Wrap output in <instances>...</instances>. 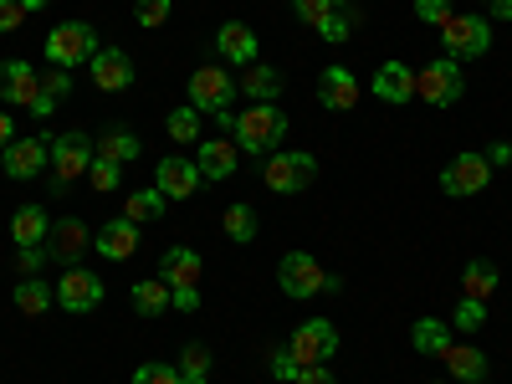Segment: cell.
<instances>
[{"instance_id":"6da1fadb","label":"cell","mask_w":512,"mask_h":384,"mask_svg":"<svg viewBox=\"0 0 512 384\" xmlns=\"http://www.w3.org/2000/svg\"><path fill=\"white\" fill-rule=\"evenodd\" d=\"M231 134H236V149L246 154H272L287 139V113L277 103H251L246 113H236Z\"/></svg>"},{"instance_id":"7a4b0ae2","label":"cell","mask_w":512,"mask_h":384,"mask_svg":"<svg viewBox=\"0 0 512 384\" xmlns=\"http://www.w3.org/2000/svg\"><path fill=\"white\" fill-rule=\"evenodd\" d=\"M103 47H98V31L88 26V21H62L52 36H47V62L52 67H88L93 57H98Z\"/></svg>"},{"instance_id":"3957f363","label":"cell","mask_w":512,"mask_h":384,"mask_svg":"<svg viewBox=\"0 0 512 384\" xmlns=\"http://www.w3.org/2000/svg\"><path fill=\"white\" fill-rule=\"evenodd\" d=\"M466 93V77H461V62L456 57H436L431 67L415 72V98L431 103V108H456Z\"/></svg>"},{"instance_id":"277c9868","label":"cell","mask_w":512,"mask_h":384,"mask_svg":"<svg viewBox=\"0 0 512 384\" xmlns=\"http://www.w3.org/2000/svg\"><path fill=\"white\" fill-rule=\"evenodd\" d=\"M441 41H446V57L466 62V57H487L492 52V21L487 16H461L451 11L441 21Z\"/></svg>"},{"instance_id":"5b68a950","label":"cell","mask_w":512,"mask_h":384,"mask_svg":"<svg viewBox=\"0 0 512 384\" xmlns=\"http://www.w3.org/2000/svg\"><path fill=\"white\" fill-rule=\"evenodd\" d=\"M98 159V139H88L82 128H72V134H57L52 139V185L62 190V185H72L77 175H88V164Z\"/></svg>"},{"instance_id":"8992f818","label":"cell","mask_w":512,"mask_h":384,"mask_svg":"<svg viewBox=\"0 0 512 384\" xmlns=\"http://www.w3.org/2000/svg\"><path fill=\"white\" fill-rule=\"evenodd\" d=\"M231 98H236V77L221 72V67H195L190 72V108L195 113H231Z\"/></svg>"},{"instance_id":"52a82bcc","label":"cell","mask_w":512,"mask_h":384,"mask_svg":"<svg viewBox=\"0 0 512 384\" xmlns=\"http://www.w3.org/2000/svg\"><path fill=\"white\" fill-rule=\"evenodd\" d=\"M313 175H318V159L303 154V149H297V154H267V164H262V180H267V190H277V195L308 190Z\"/></svg>"},{"instance_id":"ba28073f","label":"cell","mask_w":512,"mask_h":384,"mask_svg":"<svg viewBox=\"0 0 512 384\" xmlns=\"http://www.w3.org/2000/svg\"><path fill=\"white\" fill-rule=\"evenodd\" d=\"M323 267L313 262L308 251H287L282 262H277V287L287 292V297H297V303H303V297H318L323 292Z\"/></svg>"},{"instance_id":"9c48e42d","label":"cell","mask_w":512,"mask_h":384,"mask_svg":"<svg viewBox=\"0 0 512 384\" xmlns=\"http://www.w3.org/2000/svg\"><path fill=\"white\" fill-rule=\"evenodd\" d=\"M292 359H297V369L303 364H328L333 354H338V328L328 323V318H308L303 328L292 333Z\"/></svg>"},{"instance_id":"30bf717a","label":"cell","mask_w":512,"mask_h":384,"mask_svg":"<svg viewBox=\"0 0 512 384\" xmlns=\"http://www.w3.org/2000/svg\"><path fill=\"white\" fill-rule=\"evenodd\" d=\"M487 180H492V164H487V154H456L446 169H441V190L446 195H482L487 190Z\"/></svg>"},{"instance_id":"8fae6325","label":"cell","mask_w":512,"mask_h":384,"mask_svg":"<svg viewBox=\"0 0 512 384\" xmlns=\"http://www.w3.org/2000/svg\"><path fill=\"white\" fill-rule=\"evenodd\" d=\"M103 303V277H93L88 267H67L57 277V308L67 313H93Z\"/></svg>"},{"instance_id":"7c38bea8","label":"cell","mask_w":512,"mask_h":384,"mask_svg":"<svg viewBox=\"0 0 512 384\" xmlns=\"http://www.w3.org/2000/svg\"><path fill=\"white\" fill-rule=\"evenodd\" d=\"M154 190H159L164 200H190V195L200 190V169H195V159H185V154L159 159V169H154Z\"/></svg>"},{"instance_id":"4fadbf2b","label":"cell","mask_w":512,"mask_h":384,"mask_svg":"<svg viewBox=\"0 0 512 384\" xmlns=\"http://www.w3.org/2000/svg\"><path fill=\"white\" fill-rule=\"evenodd\" d=\"M47 159H52V139H11L6 154H0V164H6L11 180L41 175V169H47Z\"/></svg>"},{"instance_id":"5bb4252c","label":"cell","mask_w":512,"mask_h":384,"mask_svg":"<svg viewBox=\"0 0 512 384\" xmlns=\"http://www.w3.org/2000/svg\"><path fill=\"white\" fill-rule=\"evenodd\" d=\"M318 103L328 113H349L359 103V77L349 67H323L318 72Z\"/></svg>"},{"instance_id":"9a60e30c","label":"cell","mask_w":512,"mask_h":384,"mask_svg":"<svg viewBox=\"0 0 512 384\" xmlns=\"http://www.w3.org/2000/svg\"><path fill=\"white\" fill-rule=\"evenodd\" d=\"M93 246V236H88V226L82 221H52V231H47V251H52V262H62V267H77L82 262V251Z\"/></svg>"},{"instance_id":"2e32d148","label":"cell","mask_w":512,"mask_h":384,"mask_svg":"<svg viewBox=\"0 0 512 384\" xmlns=\"http://www.w3.org/2000/svg\"><path fill=\"white\" fill-rule=\"evenodd\" d=\"M41 93V72L31 62H0V98L11 108H31Z\"/></svg>"},{"instance_id":"e0dca14e","label":"cell","mask_w":512,"mask_h":384,"mask_svg":"<svg viewBox=\"0 0 512 384\" xmlns=\"http://www.w3.org/2000/svg\"><path fill=\"white\" fill-rule=\"evenodd\" d=\"M88 67H93V88H103V93H123V88H134V57L118 52V47H103Z\"/></svg>"},{"instance_id":"ac0fdd59","label":"cell","mask_w":512,"mask_h":384,"mask_svg":"<svg viewBox=\"0 0 512 384\" xmlns=\"http://www.w3.org/2000/svg\"><path fill=\"white\" fill-rule=\"evenodd\" d=\"M374 98L379 103H415V67H405V62H384L379 72H374Z\"/></svg>"},{"instance_id":"d6986e66","label":"cell","mask_w":512,"mask_h":384,"mask_svg":"<svg viewBox=\"0 0 512 384\" xmlns=\"http://www.w3.org/2000/svg\"><path fill=\"white\" fill-rule=\"evenodd\" d=\"M93 246H98V256H108V262H128V256L139 251V226L128 221V216H118V221H108L93 236Z\"/></svg>"},{"instance_id":"ffe728a7","label":"cell","mask_w":512,"mask_h":384,"mask_svg":"<svg viewBox=\"0 0 512 384\" xmlns=\"http://www.w3.org/2000/svg\"><path fill=\"white\" fill-rule=\"evenodd\" d=\"M216 52H221L231 67H251V62H256V31H251L246 21H226V26L216 31Z\"/></svg>"},{"instance_id":"44dd1931","label":"cell","mask_w":512,"mask_h":384,"mask_svg":"<svg viewBox=\"0 0 512 384\" xmlns=\"http://www.w3.org/2000/svg\"><path fill=\"white\" fill-rule=\"evenodd\" d=\"M236 144L231 139H205L200 154H195V169H200V180H231L236 175Z\"/></svg>"},{"instance_id":"7402d4cb","label":"cell","mask_w":512,"mask_h":384,"mask_svg":"<svg viewBox=\"0 0 512 384\" xmlns=\"http://www.w3.org/2000/svg\"><path fill=\"white\" fill-rule=\"evenodd\" d=\"M159 277H164L169 287H195V282H200V251L169 246V251L159 256Z\"/></svg>"},{"instance_id":"603a6c76","label":"cell","mask_w":512,"mask_h":384,"mask_svg":"<svg viewBox=\"0 0 512 384\" xmlns=\"http://www.w3.org/2000/svg\"><path fill=\"white\" fill-rule=\"evenodd\" d=\"M236 88H241V93H246L251 103H277L287 82H282V72H277V67H262V62H251V67L241 72V82H236Z\"/></svg>"},{"instance_id":"cb8c5ba5","label":"cell","mask_w":512,"mask_h":384,"mask_svg":"<svg viewBox=\"0 0 512 384\" xmlns=\"http://www.w3.org/2000/svg\"><path fill=\"white\" fill-rule=\"evenodd\" d=\"M47 231H52V221H47L41 205H21L11 216V241L16 246H47Z\"/></svg>"},{"instance_id":"d4e9b609","label":"cell","mask_w":512,"mask_h":384,"mask_svg":"<svg viewBox=\"0 0 512 384\" xmlns=\"http://www.w3.org/2000/svg\"><path fill=\"white\" fill-rule=\"evenodd\" d=\"M441 359H446L451 379H461V384H477V379H487V354H482V349H472V344H451Z\"/></svg>"},{"instance_id":"484cf974","label":"cell","mask_w":512,"mask_h":384,"mask_svg":"<svg viewBox=\"0 0 512 384\" xmlns=\"http://www.w3.org/2000/svg\"><path fill=\"white\" fill-rule=\"evenodd\" d=\"M410 344H415L420 359H441V354L451 349V328H446L441 318H420V323L410 328Z\"/></svg>"},{"instance_id":"4316f807","label":"cell","mask_w":512,"mask_h":384,"mask_svg":"<svg viewBox=\"0 0 512 384\" xmlns=\"http://www.w3.org/2000/svg\"><path fill=\"white\" fill-rule=\"evenodd\" d=\"M67 93H72V72H67V67L41 72V93H36V103H31L26 113H31V118H52V108H57Z\"/></svg>"},{"instance_id":"83f0119b","label":"cell","mask_w":512,"mask_h":384,"mask_svg":"<svg viewBox=\"0 0 512 384\" xmlns=\"http://www.w3.org/2000/svg\"><path fill=\"white\" fill-rule=\"evenodd\" d=\"M11 297H16V308H21L26 318H47V313H52V303H57V292H52L47 282H41V277H21Z\"/></svg>"},{"instance_id":"f1b7e54d","label":"cell","mask_w":512,"mask_h":384,"mask_svg":"<svg viewBox=\"0 0 512 384\" xmlns=\"http://www.w3.org/2000/svg\"><path fill=\"white\" fill-rule=\"evenodd\" d=\"M98 154L103 159H113V164H128V159H139L144 154V144H139V134H134V128H103V134H98Z\"/></svg>"},{"instance_id":"f546056e","label":"cell","mask_w":512,"mask_h":384,"mask_svg":"<svg viewBox=\"0 0 512 384\" xmlns=\"http://www.w3.org/2000/svg\"><path fill=\"white\" fill-rule=\"evenodd\" d=\"M497 287H502V272H497L492 262H482V256H477V262H466V272H461V297H482V303H487Z\"/></svg>"},{"instance_id":"4dcf8cb0","label":"cell","mask_w":512,"mask_h":384,"mask_svg":"<svg viewBox=\"0 0 512 384\" xmlns=\"http://www.w3.org/2000/svg\"><path fill=\"white\" fill-rule=\"evenodd\" d=\"M169 282L164 277H144V282H134V313H144V318H159V313H169Z\"/></svg>"},{"instance_id":"1f68e13d","label":"cell","mask_w":512,"mask_h":384,"mask_svg":"<svg viewBox=\"0 0 512 384\" xmlns=\"http://www.w3.org/2000/svg\"><path fill=\"white\" fill-rule=\"evenodd\" d=\"M164 205H169V200H164L159 190H134V195L123 200V216L134 221V226H149V221L164 216Z\"/></svg>"},{"instance_id":"d6a6232c","label":"cell","mask_w":512,"mask_h":384,"mask_svg":"<svg viewBox=\"0 0 512 384\" xmlns=\"http://www.w3.org/2000/svg\"><path fill=\"white\" fill-rule=\"evenodd\" d=\"M226 236L236 241V246H246V241H256V226H262V221H256V205H246V200H236L231 210H226Z\"/></svg>"},{"instance_id":"836d02e7","label":"cell","mask_w":512,"mask_h":384,"mask_svg":"<svg viewBox=\"0 0 512 384\" xmlns=\"http://www.w3.org/2000/svg\"><path fill=\"white\" fill-rule=\"evenodd\" d=\"M175 369H180V384H210V349L205 344H190Z\"/></svg>"},{"instance_id":"e575fe53","label":"cell","mask_w":512,"mask_h":384,"mask_svg":"<svg viewBox=\"0 0 512 384\" xmlns=\"http://www.w3.org/2000/svg\"><path fill=\"white\" fill-rule=\"evenodd\" d=\"M200 118L205 113H195V108H175V113L164 118L169 139H175V144H200Z\"/></svg>"},{"instance_id":"d590c367","label":"cell","mask_w":512,"mask_h":384,"mask_svg":"<svg viewBox=\"0 0 512 384\" xmlns=\"http://www.w3.org/2000/svg\"><path fill=\"white\" fill-rule=\"evenodd\" d=\"M88 180H93V190L113 195V190L123 185V164H113V159H103V154H98V159L88 164Z\"/></svg>"},{"instance_id":"8d00e7d4","label":"cell","mask_w":512,"mask_h":384,"mask_svg":"<svg viewBox=\"0 0 512 384\" xmlns=\"http://www.w3.org/2000/svg\"><path fill=\"white\" fill-rule=\"evenodd\" d=\"M451 323H456L461 333H477V328L487 323V303H482V297H461L456 313H451Z\"/></svg>"},{"instance_id":"74e56055","label":"cell","mask_w":512,"mask_h":384,"mask_svg":"<svg viewBox=\"0 0 512 384\" xmlns=\"http://www.w3.org/2000/svg\"><path fill=\"white\" fill-rule=\"evenodd\" d=\"M169 11H175V0H139V6H134V16H139V26H164L169 21Z\"/></svg>"},{"instance_id":"f35d334b","label":"cell","mask_w":512,"mask_h":384,"mask_svg":"<svg viewBox=\"0 0 512 384\" xmlns=\"http://www.w3.org/2000/svg\"><path fill=\"white\" fill-rule=\"evenodd\" d=\"M134 384H180V369L175 364H139Z\"/></svg>"},{"instance_id":"ab89813d","label":"cell","mask_w":512,"mask_h":384,"mask_svg":"<svg viewBox=\"0 0 512 384\" xmlns=\"http://www.w3.org/2000/svg\"><path fill=\"white\" fill-rule=\"evenodd\" d=\"M292 11L297 21H308V26H323L333 16V0H292Z\"/></svg>"},{"instance_id":"60d3db41","label":"cell","mask_w":512,"mask_h":384,"mask_svg":"<svg viewBox=\"0 0 512 384\" xmlns=\"http://www.w3.org/2000/svg\"><path fill=\"white\" fill-rule=\"evenodd\" d=\"M21 256H16V267H21V277H36L41 267H47L52 262V251L47 246H16Z\"/></svg>"},{"instance_id":"b9f144b4","label":"cell","mask_w":512,"mask_h":384,"mask_svg":"<svg viewBox=\"0 0 512 384\" xmlns=\"http://www.w3.org/2000/svg\"><path fill=\"white\" fill-rule=\"evenodd\" d=\"M415 16L431 21V26H441V21L451 16V0H415Z\"/></svg>"},{"instance_id":"7bdbcfd3","label":"cell","mask_w":512,"mask_h":384,"mask_svg":"<svg viewBox=\"0 0 512 384\" xmlns=\"http://www.w3.org/2000/svg\"><path fill=\"white\" fill-rule=\"evenodd\" d=\"M318 36H323V41H349V16H344V11H333V16L318 26Z\"/></svg>"},{"instance_id":"ee69618b","label":"cell","mask_w":512,"mask_h":384,"mask_svg":"<svg viewBox=\"0 0 512 384\" xmlns=\"http://www.w3.org/2000/svg\"><path fill=\"white\" fill-rule=\"evenodd\" d=\"M272 374H277L282 384L297 379V359H292V349H272Z\"/></svg>"},{"instance_id":"f6af8a7d","label":"cell","mask_w":512,"mask_h":384,"mask_svg":"<svg viewBox=\"0 0 512 384\" xmlns=\"http://www.w3.org/2000/svg\"><path fill=\"white\" fill-rule=\"evenodd\" d=\"M292 384H338V379H333V369H328V364H303Z\"/></svg>"},{"instance_id":"bcb514c9","label":"cell","mask_w":512,"mask_h":384,"mask_svg":"<svg viewBox=\"0 0 512 384\" xmlns=\"http://www.w3.org/2000/svg\"><path fill=\"white\" fill-rule=\"evenodd\" d=\"M26 21V6L21 0H0V31H16Z\"/></svg>"},{"instance_id":"7dc6e473","label":"cell","mask_w":512,"mask_h":384,"mask_svg":"<svg viewBox=\"0 0 512 384\" xmlns=\"http://www.w3.org/2000/svg\"><path fill=\"white\" fill-rule=\"evenodd\" d=\"M169 292H175V297H169V308H180V313H195L200 308V292L195 287H169Z\"/></svg>"},{"instance_id":"c3c4849f","label":"cell","mask_w":512,"mask_h":384,"mask_svg":"<svg viewBox=\"0 0 512 384\" xmlns=\"http://www.w3.org/2000/svg\"><path fill=\"white\" fill-rule=\"evenodd\" d=\"M487 164H512V144H487Z\"/></svg>"},{"instance_id":"681fc988","label":"cell","mask_w":512,"mask_h":384,"mask_svg":"<svg viewBox=\"0 0 512 384\" xmlns=\"http://www.w3.org/2000/svg\"><path fill=\"white\" fill-rule=\"evenodd\" d=\"M487 11H492L497 21H512V0H487Z\"/></svg>"},{"instance_id":"f907efd6","label":"cell","mask_w":512,"mask_h":384,"mask_svg":"<svg viewBox=\"0 0 512 384\" xmlns=\"http://www.w3.org/2000/svg\"><path fill=\"white\" fill-rule=\"evenodd\" d=\"M16 134H11V113H0V149H6Z\"/></svg>"},{"instance_id":"816d5d0a","label":"cell","mask_w":512,"mask_h":384,"mask_svg":"<svg viewBox=\"0 0 512 384\" xmlns=\"http://www.w3.org/2000/svg\"><path fill=\"white\" fill-rule=\"evenodd\" d=\"M21 6H26V16H31V11H41V6H47V0H21Z\"/></svg>"},{"instance_id":"f5cc1de1","label":"cell","mask_w":512,"mask_h":384,"mask_svg":"<svg viewBox=\"0 0 512 384\" xmlns=\"http://www.w3.org/2000/svg\"><path fill=\"white\" fill-rule=\"evenodd\" d=\"M338 6H349V0H333V11H338Z\"/></svg>"},{"instance_id":"db71d44e","label":"cell","mask_w":512,"mask_h":384,"mask_svg":"<svg viewBox=\"0 0 512 384\" xmlns=\"http://www.w3.org/2000/svg\"><path fill=\"white\" fill-rule=\"evenodd\" d=\"M477 384H487V379H477Z\"/></svg>"}]
</instances>
